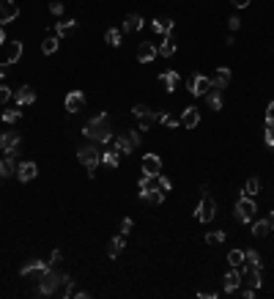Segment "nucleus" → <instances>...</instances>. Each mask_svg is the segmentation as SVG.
Returning a JSON list of instances; mask_svg holds the SVG:
<instances>
[{
  "instance_id": "423d86ee",
  "label": "nucleus",
  "mask_w": 274,
  "mask_h": 299,
  "mask_svg": "<svg viewBox=\"0 0 274 299\" xmlns=\"http://www.w3.org/2000/svg\"><path fill=\"white\" fill-rule=\"evenodd\" d=\"M137 146H140V132H137V129H129V132H123V135L115 138V148L121 151V157L123 154H132Z\"/></svg>"
},
{
  "instance_id": "4d7b16f0",
  "label": "nucleus",
  "mask_w": 274,
  "mask_h": 299,
  "mask_svg": "<svg viewBox=\"0 0 274 299\" xmlns=\"http://www.w3.org/2000/svg\"><path fill=\"white\" fill-rule=\"evenodd\" d=\"M0 184H3V176H0Z\"/></svg>"
},
{
  "instance_id": "f704fd0d",
  "label": "nucleus",
  "mask_w": 274,
  "mask_h": 299,
  "mask_svg": "<svg viewBox=\"0 0 274 299\" xmlns=\"http://www.w3.org/2000/svg\"><path fill=\"white\" fill-rule=\"evenodd\" d=\"M269 230H271L269 220H255V222H252V233L258 236V239H260V236H266V233H269Z\"/></svg>"
},
{
  "instance_id": "a878e982",
  "label": "nucleus",
  "mask_w": 274,
  "mask_h": 299,
  "mask_svg": "<svg viewBox=\"0 0 274 299\" xmlns=\"http://www.w3.org/2000/svg\"><path fill=\"white\" fill-rule=\"evenodd\" d=\"M140 28H143V17L140 14H126V20H123V33H137Z\"/></svg>"
},
{
  "instance_id": "864d4df0",
  "label": "nucleus",
  "mask_w": 274,
  "mask_h": 299,
  "mask_svg": "<svg viewBox=\"0 0 274 299\" xmlns=\"http://www.w3.org/2000/svg\"><path fill=\"white\" fill-rule=\"evenodd\" d=\"M6 69H9V66H6V64L0 66V77H6Z\"/></svg>"
},
{
  "instance_id": "72a5a7b5",
  "label": "nucleus",
  "mask_w": 274,
  "mask_h": 299,
  "mask_svg": "<svg viewBox=\"0 0 274 299\" xmlns=\"http://www.w3.org/2000/svg\"><path fill=\"white\" fill-rule=\"evenodd\" d=\"M228 264L236 266V269H241V266H244V250H230L228 253Z\"/></svg>"
},
{
  "instance_id": "c756f323",
  "label": "nucleus",
  "mask_w": 274,
  "mask_h": 299,
  "mask_svg": "<svg viewBox=\"0 0 274 299\" xmlns=\"http://www.w3.org/2000/svg\"><path fill=\"white\" fill-rule=\"evenodd\" d=\"M102 162L107 167H118V165H121V151H118V148H115V151H102Z\"/></svg>"
},
{
  "instance_id": "f03ea898",
  "label": "nucleus",
  "mask_w": 274,
  "mask_h": 299,
  "mask_svg": "<svg viewBox=\"0 0 274 299\" xmlns=\"http://www.w3.org/2000/svg\"><path fill=\"white\" fill-rule=\"evenodd\" d=\"M77 159L83 162L85 167H88V176L93 178L96 176V167H99V162H102V151H99V146L96 143H85V146H80V151H77Z\"/></svg>"
},
{
  "instance_id": "dca6fc26",
  "label": "nucleus",
  "mask_w": 274,
  "mask_h": 299,
  "mask_svg": "<svg viewBox=\"0 0 274 299\" xmlns=\"http://www.w3.org/2000/svg\"><path fill=\"white\" fill-rule=\"evenodd\" d=\"M83 107H85V93L83 91H72L66 96V110L68 113H80Z\"/></svg>"
},
{
  "instance_id": "9d476101",
  "label": "nucleus",
  "mask_w": 274,
  "mask_h": 299,
  "mask_svg": "<svg viewBox=\"0 0 274 299\" xmlns=\"http://www.w3.org/2000/svg\"><path fill=\"white\" fill-rule=\"evenodd\" d=\"M17 17H20V6L14 0H0V25L14 22Z\"/></svg>"
},
{
  "instance_id": "ddd939ff",
  "label": "nucleus",
  "mask_w": 274,
  "mask_h": 299,
  "mask_svg": "<svg viewBox=\"0 0 274 299\" xmlns=\"http://www.w3.org/2000/svg\"><path fill=\"white\" fill-rule=\"evenodd\" d=\"M47 269H49V264H44V261H30V264H25L20 269V275L22 277H41Z\"/></svg>"
},
{
  "instance_id": "cd10ccee",
  "label": "nucleus",
  "mask_w": 274,
  "mask_h": 299,
  "mask_svg": "<svg viewBox=\"0 0 274 299\" xmlns=\"http://www.w3.org/2000/svg\"><path fill=\"white\" fill-rule=\"evenodd\" d=\"M123 245H126V239H123V233H121V236H115V239H113V242H110V245H107V255H110V258H118V255L123 253Z\"/></svg>"
},
{
  "instance_id": "39448f33",
  "label": "nucleus",
  "mask_w": 274,
  "mask_h": 299,
  "mask_svg": "<svg viewBox=\"0 0 274 299\" xmlns=\"http://www.w3.org/2000/svg\"><path fill=\"white\" fill-rule=\"evenodd\" d=\"M132 115L140 121V132H148V129L159 121V113H157V110H151V107H146V104H134Z\"/></svg>"
},
{
  "instance_id": "3c124183",
  "label": "nucleus",
  "mask_w": 274,
  "mask_h": 299,
  "mask_svg": "<svg viewBox=\"0 0 274 299\" xmlns=\"http://www.w3.org/2000/svg\"><path fill=\"white\" fill-rule=\"evenodd\" d=\"M241 296H244V299H252V296H255V288H247V291H244V294H241Z\"/></svg>"
},
{
  "instance_id": "7ed1b4c3",
  "label": "nucleus",
  "mask_w": 274,
  "mask_h": 299,
  "mask_svg": "<svg viewBox=\"0 0 274 299\" xmlns=\"http://www.w3.org/2000/svg\"><path fill=\"white\" fill-rule=\"evenodd\" d=\"M63 280H66V275H60V272H55V269H47L44 275L39 277V294H41V296L58 294L60 285H63Z\"/></svg>"
},
{
  "instance_id": "c85d7f7f",
  "label": "nucleus",
  "mask_w": 274,
  "mask_h": 299,
  "mask_svg": "<svg viewBox=\"0 0 274 299\" xmlns=\"http://www.w3.org/2000/svg\"><path fill=\"white\" fill-rule=\"evenodd\" d=\"M20 58H22V44H20V41H11V44H9V58H6V66H14Z\"/></svg>"
},
{
  "instance_id": "49530a36",
  "label": "nucleus",
  "mask_w": 274,
  "mask_h": 299,
  "mask_svg": "<svg viewBox=\"0 0 274 299\" xmlns=\"http://www.w3.org/2000/svg\"><path fill=\"white\" fill-rule=\"evenodd\" d=\"M228 28H230V30H239V28H241V20H239V17H230V20H228Z\"/></svg>"
},
{
  "instance_id": "09e8293b",
  "label": "nucleus",
  "mask_w": 274,
  "mask_h": 299,
  "mask_svg": "<svg viewBox=\"0 0 274 299\" xmlns=\"http://www.w3.org/2000/svg\"><path fill=\"white\" fill-rule=\"evenodd\" d=\"M60 258H63V253H60V250H52V264H58Z\"/></svg>"
},
{
  "instance_id": "c9c22d12",
  "label": "nucleus",
  "mask_w": 274,
  "mask_h": 299,
  "mask_svg": "<svg viewBox=\"0 0 274 299\" xmlns=\"http://www.w3.org/2000/svg\"><path fill=\"white\" fill-rule=\"evenodd\" d=\"M104 41H107L110 47H121V30H115V28L104 30Z\"/></svg>"
},
{
  "instance_id": "b1692460",
  "label": "nucleus",
  "mask_w": 274,
  "mask_h": 299,
  "mask_svg": "<svg viewBox=\"0 0 274 299\" xmlns=\"http://www.w3.org/2000/svg\"><path fill=\"white\" fill-rule=\"evenodd\" d=\"M17 146H20V135L17 132H6L3 135V151L9 157H17Z\"/></svg>"
},
{
  "instance_id": "58836bf2",
  "label": "nucleus",
  "mask_w": 274,
  "mask_h": 299,
  "mask_svg": "<svg viewBox=\"0 0 274 299\" xmlns=\"http://www.w3.org/2000/svg\"><path fill=\"white\" fill-rule=\"evenodd\" d=\"M159 121H162V124H165V127H170V129L181 127V121H178V118H173L170 113H159Z\"/></svg>"
},
{
  "instance_id": "2eb2a0df",
  "label": "nucleus",
  "mask_w": 274,
  "mask_h": 299,
  "mask_svg": "<svg viewBox=\"0 0 274 299\" xmlns=\"http://www.w3.org/2000/svg\"><path fill=\"white\" fill-rule=\"evenodd\" d=\"M14 102H17V107H28V104L36 102V91L30 88V85H22V88L14 93Z\"/></svg>"
},
{
  "instance_id": "6ab92c4d",
  "label": "nucleus",
  "mask_w": 274,
  "mask_h": 299,
  "mask_svg": "<svg viewBox=\"0 0 274 299\" xmlns=\"http://www.w3.org/2000/svg\"><path fill=\"white\" fill-rule=\"evenodd\" d=\"M197 124H200V110H197V107H186L181 113V127L184 129H195Z\"/></svg>"
},
{
  "instance_id": "ea45409f",
  "label": "nucleus",
  "mask_w": 274,
  "mask_h": 299,
  "mask_svg": "<svg viewBox=\"0 0 274 299\" xmlns=\"http://www.w3.org/2000/svg\"><path fill=\"white\" fill-rule=\"evenodd\" d=\"M206 242H209V245H220V242H225V230H211V233L206 236Z\"/></svg>"
},
{
  "instance_id": "5fc2aeb1",
  "label": "nucleus",
  "mask_w": 274,
  "mask_h": 299,
  "mask_svg": "<svg viewBox=\"0 0 274 299\" xmlns=\"http://www.w3.org/2000/svg\"><path fill=\"white\" fill-rule=\"evenodd\" d=\"M269 225H271V230H274V211L269 214Z\"/></svg>"
},
{
  "instance_id": "1a4fd4ad",
  "label": "nucleus",
  "mask_w": 274,
  "mask_h": 299,
  "mask_svg": "<svg viewBox=\"0 0 274 299\" xmlns=\"http://www.w3.org/2000/svg\"><path fill=\"white\" fill-rule=\"evenodd\" d=\"M209 88H211V77H203V74H192L189 77V93L192 96H206Z\"/></svg>"
},
{
  "instance_id": "603ef678",
  "label": "nucleus",
  "mask_w": 274,
  "mask_h": 299,
  "mask_svg": "<svg viewBox=\"0 0 274 299\" xmlns=\"http://www.w3.org/2000/svg\"><path fill=\"white\" fill-rule=\"evenodd\" d=\"M0 44H6V28L0 25Z\"/></svg>"
},
{
  "instance_id": "7c9ffc66",
  "label": "nucleus",
  "mask_w": 274,
  "mask_h": 299,
  "mask_svg": "<svg viewBox=\"0 0 274 299\" xmlns=\"http://www.w3.org/2000/svg\"><path fill=\"white\" fill-rule=\"evenodd\" d=\"M58 44H60V39H58V36H47V39L41 41V52H44V55L58 52Z\"/></svg>"
},
{
  "instance_id": "f8f14e48",
  "label": "nucleus",
  "mask_w": 274,
  "mask_h": 299,
  "mask_svg": "<svg viewBox=\"0 0 274 299\" xmlns=\"http://www.w3.org/2000/svg\"><path fill=\"white\" fill-rule=\"evenodd\" d=\"M39 176V167H36V162H20V165H17V178H20V182H33V178Z\"/></svg>"
},
{
  "instance_id": "aec40b11",
  "label": "nucleus",
  "mask_w": 274,
  "mask_h": 299,
  "mask_svg": "<svg viewBox=\"0 0 274 299\" xmlns=\"http://www.w3.org/2000/svg\"><path fill=\"white\" fill-rule=\"evenodd\" d=\"M151 28H154V33L167 36V33H173V30H176V25H173L170 17H157V20L151 22Z\"/></svg>"
},
{
  "instance_id": "a19ab883",
  "label": "nucleus",
  "mask_w": 274,
  "mask_h": 299,
  "mask_svg": "<svg viewBox=\"0 0 274 299\" xmlns=\"http://www.w3.org/2000/svg\"><path fill=\"white\" fill-rule=\"evenodd\" d=\"M9 99H14V93H11V91L6 88L3 83H0V104H6V102H9Z\"/></svg>"
},
{
  "instance_id": "4c0bfd02",
  "label": "nucleus",
  "mask_w": 274,
  "mask_h": 299,
  "mask_svg": "<svg viewBox=\"0 0 274 299\" xmlns=\"http://www.w3.org/2000/svg\"><path fill=\"white\" fill-rule=\"evenodd\" d=\"M22 118V110H3V124H17Z\"/></svg>"
},
{
  "instance_id": "8fccbe9b",
  "label": "nucleus",
  "mask_w": 274,
  "mask_h": 299,
  "mask_svg": "<svg viewBox=\"0 0 274 299\" xmlns=\"http://www.w3.org/2000/svg\"><path fill=\"white\" fill-rule=\"evenodd\" d=\"M217 294H214V291H200V299H214Z\"/></svg>"
},
{
  "instance_id": "f3484780",
  "label": "nucleus",
  "mask_w": 274,
  "mask_h": 299,
  "mask_svg": "<svg viewBox=\"0 0 274 299\" xmlns=\"http://www.w3.org/2000/svg\"><path fill=\"white\" fill-rule=\"evenodd\" d=\"M178 83H181V77H178V72H162L159 74V85L165 88L167 93H173L178 88Z\"/></svg>"
},
{
  "instance_id": "6e6552de",
  "label": "nucleus",
  "mask_w": 274,
  "mask_h": 299,
  "mask_svg": "<svg viewBox=\"0 0 274 299\" xmlns=\"http://www.w3.org/2000/svg\"><path fill=\"white\" fill-rule=\"evenodd\" d=\"M140 167H143V176H159V173H162L159 154H146L143 162H140Z\"/></svg>"
},
{
  "instance_id": "a18cd8bd",
  "label": "nucleus",
  "mask_w": 274,
  "mask_h": 299,
  "mask_svg": "<svg viewBox=\"0 0 274 299\" xmlns=\"http://www.w3.org/2000/svg\"><path fill=\"white\" fill-rule=\"evenodd\" d=\"M266 124H274V102H269V107H266Z\"/></svg>"
},
{
  "instance_id": "de8ad7c7",
  "label": "nucleus",
  "mask_w": 274,
  "mask_h": 299,
  "mask_svg": "<svg viewBox=\"0 0 274 299\" xmlns=\"http://www.w3.org/2000/svg\"><path fill=\"white\" fill-rule=\"evenodd\" d=\"M233 6H236V9H247V6H250V0H233Z\"/></svg>"
},
{
  "instance_id": "2f4dec72",
  "label": "nucleus",
  "mask_w": 274,
  "mask_h": 299,
  "mask_svg": "<svg viewBox=\"0 0 274 299\" xmlns=\"http://www.w3.org/2000/svg\"><path fill=\"white\" fill-rule=\"evenodd\" d=\"M74 28H77V22H74V20H60L58 25H55V33H58V39H60V36H68Z\"/></svg>"
},
{
  "instance_id": "0eeeda50",
  "label": "nucleus",
  "mask_w": 274,
  "mask_h": 299,
  "mask_svg": "<svg viewBox=\"0 0 274 299\" xmlns=\"http://www.w3.org/2000/svg\"><path fill=\"white\" fill-rule=\"evenodd\" d=\"M214 217H217V203H214V198L203 195L200 203H197V209H195V220H197V222H211Z\"/></svg>"
},
{
  "instance_id": "79ce46f5",
  "label": "nucleus",
  "mask_w": 274,
  "mask_h": 299,
  "mask_svg": "<svg viewBox=\"0 0 274 299\" xmlns=\"http://www.w3.org/2000/svg\"><path fill=\"white\" fill-rule=\"evenodd\" d=\"M49 11H52L55 17H60L63 14V3H60V0H52V3H49Z\"/></svg>"
},
{
  "instance_id": "c03bdc74",
  "label": "nucleus",
  "mask_w": 274,
  "mask_h": 299,
  "mask_svg": "<svg viewBox=\"0 0 274 299\" xmlns=\"http://www.w3.org/2000/svg\"><path fill=\"white\" fill-rule=\"evenodd\" d=\"M132 225H134V222H132V217H123V220H121V233L126 236L129 230H132Z\"/></svg>"
},
{
  "instance_id": "e433bc0d",
  "label": "nucleus",
  "mask_w": 274,
  "mask_h": 299,
  "mask_svg": "<svg viewBox=\"0 0 274 299\" xmlns=\"http://www.w3.org/2000/svg\"><path fill=\"white\" fill-rule=\"evenodd\" d=\"M258 192H260V182H258V178H247V187H244V190H241V195H258Z\"/></svg>"
},
{
  "instance_id": "412c9836",
  "label": "nucleus",
  "mask_w": 274,
  "mask_h": 299,
  "mask_svg": "<svg viewBox=\"0 0 274 299\" xmlns=\"http://www.w3.org/2000/svg\"><path fill=\"white\" fill-rule=\"evenodd\" d=\"M157 49H159L162 58H173V55H176V30H173V33H167L165 41H162Z\"/></svg>"
},
{
  "instance_id": "a211bd4d",
  "label": "nucleus",
  "mask_w": 274,
  "mask_h": 299,
  "mask_svg": "<svg viewBox=\"0 0 274 299\" xmlns=\"http://www.w3.org/2000/svg\"><path fill=\"white\" fill-rule=\"evenodd\" d=\"M159 55V49L151 44V41H143L140 44V49H137V61H140V64H151L154 58H157Z\"/></svg>"
},
{
  "instance_id": "bb28decb",
  "label": "nucleus",
  "mask_w": 274,
  "mask_h": 299,
  "mask_svg": "<svg viewBox=\"0 0 274 299\" xmlns=\"http://www.w3.org/2000/svg\"><path fill=\"white\" fill-rule=\"evenodd\" d=\"M17 173V157H9V154H6L3 159H0V176H14Z\"/></svg>"
},
{
  "instance_id": "f257e3e1",
  "label": "nucleus",
  "mask_w": 274,
  "mask_h": 299,
  "mask_svg": "<svg viewBox=\"0 0 274 299\" xmlns=\"http://www.w3.org/2000/svg\"><path fill=\"white\" fill-rule=\"evenodd\" d=\"M83 135L93 143H110L113 140V129H110V118L107 113H96L88 124L83 127Z\"/></svg>"
},
{
  "instance_id": "20e7f679",
  "label": "nucleus",
  "mask_w": 274,
  "mask_h": 299,
  "mask_svg": "<svg viewBox=\"0 0 274 299\" xmlns=\"http://www.w3.org/2000/svg\"><path fill=\"white\" fill-rule=\"evenodd\" d=\"M233 214H236L239 222H252L255 214H258V206H255V201L250 195H241L239 203H236V209H233Z\"/></svg>"
},
{
  "instance_id": "473e14b6",
  "label": "nucleus",
  "mask_w": 274,
  "mask_h": 299,
  "mask_svg": "<svg viewBox=\"0 0 274 299\" xmlns=\"http://www.w3.org/2000/svg\"><path fill=\"white\" fill-rule=\"evenodd\" d=\"M244 264H247V266H255V269H263V264H260V253H258V250H247V253H244Z\"/></svg>"
},
{
  "instance_id": "6e6d98bb",
  "label": "nucleus",
  "mask_w": 274,
  "mask_h": 299,
  "mask_svg": "<svg viewBox=\"0 0 274 299\" xmlns=\"http://www.w3.org/2000/svg\"><path fill=\"white\" fill-rule=\"evenodd\" d=\"M0 148H3V135H0Z\"/></svg>"
},
{
  "instance_id": "5701e85b",
  "label": "nucleus",
  "mask_w": 274,
  "mask_h": 299,
  "mask_svg": "<svg viewBox=\"0 0 274 299\" xmlns=\"http://www.w3.org/2000/svg\"><path fill=\"white\" fill-rule=\"evenodd\" d=\"M228 83H230V69H228V66H220V69L214 72V77H211V85H214V88H222V91H225Z\"/></svg>"
},
{
  "instance_id": "4468645a",
  "label": "nucleus",
  "mask_w": 274,
  "mask_h": 299,
  "mask_svg": "<svg viewBox=\"0 0 274 299\" xmlns=\"http://www.w3.org/2000/svg\"><path fill=\"white\" fill-rule=\"evenodd\" d=\"M241 283H247L250 288L258 291L260 288V269H255V266H241Z\"/></svg>"
},
{
  "instance_id": "37998d69",
  "label": "nucleus",
  "mask_w": 274,
  "mask_h": 299,
  "mask_svg": "<svg viewBox=\"0 0 274 299\" xmlns=\"http://www.w3.org/2000/svg\"><path fill=\"white\" fill-rule=\"evenodd\" d=\"M266 146L274 148V124H266Z\"/></svg>"
},
{
  "instance_id": "9b49d317",
  "label": "nucleus",
  "mask_w": 274,
  "mask_h": 299,
  "mask_svg": "<svg viewBox=\"0 0 274 299\" xmlns=\"http://www.w3.org/2000/svg\"><path fill=\"white\" fill-rule=\"evenodd\" d=\"M239 285H241V269H230L225 272V280H222V288H225V294H236L239 291Z\"/></svg>"
},
{
  "instance_id": "393cba45",
  "label": "nucleus",
  "mask_w": 274,
  "mask_h": 299,
  "mask_svg": "<svg viewBox=\"0 0 274 299\" xmlns=\"http://www.w3.org/2000/svg\"><path fill=\"white\" fill-rule=\"evenodd\" d=\"M165 195H167L165 190H143V192H140L143 201H146V203H154V206H159V203L165 201Z\"/></svg>"
},
{
  "instance_id": "4be33fe9",
  "label": "nucleus",
  "mask_w": 274,
  "mask_h": 299,
  "mask_svg": "<svg viewBox=\"0 0 274 299\" xmlns=\"http://www.w3.org/2000/svg\"><path fill=\"white\" fill-rule=\"evenodd\" d=\"M203 99H206V104H209L211 110H222V88H214V85H211Z\"/></svg>"
}]
</instances>
